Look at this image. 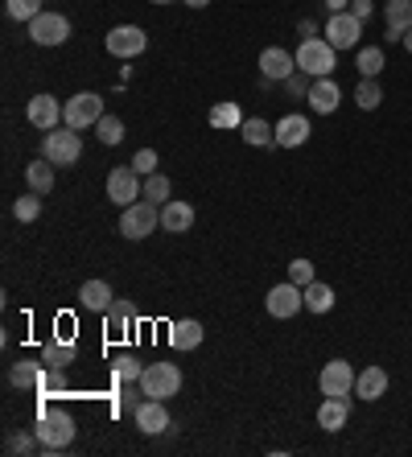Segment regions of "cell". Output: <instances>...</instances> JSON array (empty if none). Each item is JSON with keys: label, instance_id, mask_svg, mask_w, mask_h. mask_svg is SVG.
<instances>
[{"label": "cell", "instance_id": "obj_35", "mask_svg": "<svg viewBox=\"0 0 412 457\" xmlns=\"http://www.w3.org/2000/svg\"><path fill=\"white\" fill-rule=\"evenodd\" d=\"M9 383H12V387H37V383H42V371H37V362H12Z\"/></svg>", "mask_w": 412, "mask_h": 457}, {"label": "cell", "instance_id": "obj_12", "mask_svg": "<svg viewBox=\"0 0 412 457\" xmlns=\"http://www.w3.org/2000/svg\"><path fill=\"white\" fill-rule=\"evenodd\" d=\"M317 387L322 395H355V367L347 359H330L317 375Z\"/></svg>", "mask_w": 412, "mask_h": 457}, {"label": "cell", "instance_id": "obj_23", "mask_svg": "<svg viewBox=\"0 0 412 457\" xmlns=\"http://www.w3.org/2000/svg\"><path fill=\"white\" fill-rule=\"evenodd\" d=\"M202 338H206V330H202V321H194V318L174 321V326H169V342H174L177 351H198Z\"/></svg>", "mask_w": 412, "mask_h": 457}, {"label": "cell", "instance_id": "obj_6", "mask_svg": "<svg viewBox=\"0 0 412 457\" xmlns=\"http://www.w3.org/2000/svg\"><path fill=\"white\" fill-rule=\"evenodd\" d=\"M103 116H108V112H103V96H95V91H78V96L66 99L62 124H70V128L83 132V128H95Z\"/></svg>", "mask_w": 412, "mask_h": 457}, {"label": "cell", "instance_id": "obj_44", "mask_svg": "<svg viewBox=\"0 0 412 457\" xmlns=\"http://www.w3.org/2000/svg\"><path fill=\"white\" fill-rule=\"evenodd\" d=\"M404 50H408V54H412V29H408V33H404Z\"/></svg>", "mask_w": 412, "mask_h": 457}, {"label": "cell", "instance_id": "obj_22", "mask_svg": "<svg viewBox=\"0 0 412 457\" xmlns=\"http://www.w3.org/2000/svg\"><path fill=\"white\" fill-rule=\"evenodd\" d=\"M383 21H388V42H404V33L412 29V0H388Z\"/></svg>", "mask_w": 412, "mask_h": 457}, {"label": "cell", "instance_id": "obj_10", "mask_svg": "<svg viewBox=\"0 0 412 457\" xmlns=\"http://www.w3.org/2000/svg\"><path fill=\"white\" fill-rule=\"evenodd\" d=\"M29 42L33 46H66L70 42V21L62 12H42L29 21Z\"/></svg>", "mask_w": 412, "mask_h": 457}, {"label": "cell", "instance_id": "obj_8", "mask_svg": "<svg viewBox=\"0 0 412 457\" xmlns=\"http://www.w3.org/2000/svg\"><path fill=\"white\" fill-rule=\"evenodd\" d=\"M264 309H268L272 318H281V321L297 318V313L305 309V288L293 285V280H284V285H272L268 297H264Z\"/></svg>", "mask_w": 412, "mask_h": 457}, {"label": "cell", "instance_id": "obj_11", "mask_svg": "<svg viewBox=\"0 0 412 457\" xmlns=\"http://www.w3.org/2000/svg\"><path fill=\"white\" fill-rule=\"evenodd\" d=\"M325 42L334 46V50H355V42L363 37V21H358L355 12H330V21H325Z\"/></svg>", "mask_w": 412, "mask_h": 457}, {"label": "cell", "instance_id": "obj_43", "mask_svg": "<svg viewBox=\"0 0 412 457\" xmlns=\"http://www.w3.org/2000/svg\"><path fill=\"white\" fill-rule=\"evenodd\" d=\"M182 4H190V9H206L210 0H182Z\"/></svg>", "mask_w": 412, "mask_h": 457}, {"label": "cell", "instance_id": "obj_17", "mask_svg": "<svg viewBox=\"0 0 412 457\" xmlns=\"http://www.w3.org/2000/svg\"><path fill=\"white\" fill-rule=\"evenodd\" d=\"M347 416H350V395H325L322 408H317V428L338 433V428H347Z\"/></svg>", "mask_w": 412, "mask_h": 457}, {"label": "cell", "instance_id": "obj_39", "mask_svg": "<svg viewBox=\"0 0 412 457\" xmlns=\"http://www.w3.org/2000/svg\"><path fill=\"white\" fill-rule=\"evenodd\" d=\"M132 170L141 173V178L157 173V149H141V153H136V157H132Z\"/></svg>", "mask_w": 412, "mask_h": 457}, {"label": "cell", "instance_id": "obj_7", "mask_svg": "<svg viewBox=\"0 0 412 457\" xmlns=\"http://www.w3.org/2000/svg\"><path fill=\"white\" fill-rule=\"evenodd\" d=\"M108 198L124 211V206H132V203H141L144 198V178L132 165H116V170L108 173Z\"/></svg>", "mask_w": 412, "mask_h": 457}, {"label": "cell", "instance_id": "obj_20", "mask_svg": "<svg viewBox=\"0 0 412 457\" xmlns=\"http://www.w3.org/2000/svg\"><path fill=\"white\" fill-rule=\"evenodd\" d=\"M190 227H194V206H190V203H177V198H169V203L161 206V231L185 235Z\"/></svg>", "mask_w": 412, "mask_h": 457}, {"label": "cell", "instance_id": "obj_31", "mask_svg": "<svg viewBox=\"0 0 412 457\" xmlns=\"http://www.w3.org/2000/svg\"><path fill=\"white\" fill-rule=\"evenodd\" d=\"M355 104L363 107V112H375V107L383 104V87L375 83V79H363V83L355 87Z\"/></svg>", "mask_w": 412, "mask_h": 457}, {"label": "cell", "instance_id": "obj_37", "mask_svg": "<svg viewBox=\"0 0 412 457\" xmlns=\"http://www.w3.org/2000/svg\"><path fill=\"white\" fill-rule=\"evenodd\" d=\"M210 124H215V128H239L243 120H239V107L235 104H218V107H210Z\"/></svg>", "mask_w": 412, "mask_h": 457}, {"label": "cell", "instance_id": "obj_1", "mask_svg": "<svg viewBox=\"0 0 412 457\" xmlns=\"http://www.w3.org/2000/svg\"><path fill=\"white\" fill-rule=\"evenodd\" d=\"M293 58H297V71L309 79H330L338 66V50L325 37H301Z\"/></svg>", "mask_w": 412, "mask_h": 457}, {"label": "cell", "instance_id": "obj_25", "mask_svg": "<svg viewBox=\"0 0 412 457\" xmlns=\"http://www.w3.org/2000/svg\"><path fill=\"white\" fill-rule=\"evenodd\" d=\"M54 170L58 165H50V161H33V165H25V186H29L33 194H50L54 190Z\"/></svg>", "mask_w": 412, "mask_h": 457}, {"label": "cell", "instance_id": "obj_19", "mask_svg": "<svg viewBox=\"0 0 412 457\" xmlns=\"http://www.w3.org/2000/svg\"><path fill=\"white\" fill-rule=\"evenodd\" d=\"M116 293H111L108 280H87V285H78V305L87 309V313H108Z\"/></svg>", "mask_w": 412, "mask_h": 457}, {"label": "cell", "instance_id": "obj_27", "mask_svg": "<svg viewBox=\"0 0 412 457\" xmlns=\"http://www.w3.org/2000/svg\"><path fill=\"white\" fill-rule=\"evenodd\" d=\"M305 309H309V313H317V318H322V313H330V309H334V288L322 285V280L305 285Z\"/></svg>", "mask_w": 412, "mask_h": 457}, {"label": "cell", "instance_id": "obj_36", "mask_svg": "<svg viewBox=\"0 0 412 457\" xmlns=\"http://www.w3.org/2000/svg\"><path fill=\"white\" fill-rule=\"evenodd\" d=\"M12 214H17V219H21V223H33V219H37V214H42V194H21V198H17V203H12Z\"/></svg>", "mask_w": 412, "mask_h": 457}, {"label": "cell", "instance_id": "obj_14", "mask_svg": "<svg viewBox=\"0 0 412 457\" xmlns=\"http://www.w3.org/2000/svg\"><path fill=\"white\" fill-rule=\"evenodd\" d=\"M62 116H66V104H58L54 96H33L29 99V107H25V120H29L33 128H42V132H54L58 124H62Z\"/></svg>", "mask_w": 412, "mask_h": 457}, {"label": "cell", "instance_id": "obj_15", "mask_svg": "<svg viewBox=\"0 0 412 457\" xmlns=\"http://www.w3.org/2000/svg\"><path fill=\"white\" fill-rule=\"evenodd\" d=\"M260 75L264 83H289L297 75V58L289 50H281V46H268L260 54Z\"/></svg>", "mask_w": 412, "mask_h": 457}, {"label": "cell", "instance_id": "obj_29", "mask_svg": "<svg viewBox=\"0 0 412 457\" xmlns=\"http://www.w3.org/2000/svg\"><path fill=\"white\" fill-rule=\"evenodd\" d=\"M355 66H358V75L363 79H375L383 66H388V58H383L380 46H363V50L355 54Z\"/></svg>", "mask_w": 412, "mask_h": 457}, {"label": "cell", "instance_id": "obj_41", "mask_svg": "<svg viewBox=\"0 0 412 457\" xmlns=\"http://www.w3.org/2000/svg\"><path fill=\"white\" fill-rule=\"evenodd\" d=\"M350 12H355L358 21H367L371 12H375V4H371V0H350Z\"/></svg>", "mask_w": 412, "mask_h": 457}, {"label": "cell", "instance_id": "obj_5", "mask_svg": "<svg viewBox=\"0 0 412 457\" xmlns=\"http://www.w3.org/2000/svg\"><path fill=\"white\" fill-rule=\"evenodd\" d=\"M141 392L149 400H174L182 392V367L177 362H144Z\"/></svg>", "mask_w": 412, "mask_h": 457}, {"label": "cell", "instance_id": "obj_34", "mask_svg": "<svg viewBox=\"0 0 412 457\" xmlns=\"http://www.w3.org/2000/svg\"><path fill=\"white\" fill-rule=\"evenodd\" d=\"M4 12H9L12 21H25L29 25L33 17H42V0H4Z\"/></svg>", "mask_w": 412, "mask_h": 457}, {"label": "cell", "instance_id": "obj_2", "mask_svg": "<svg viewBox=\"0 0 412 457\" xmlns=\"http://www.w3.org/2000/svg\"><path fill=\"white\" fill-rule=\"evenodd\" d=\"M42 157L50 161V165H58V170H70V165H78V157H83V137H78V128L58 124L54 132H45Z\"/></svg>", "mask_w": 412, "mask_h": 457}, {"label": "cell", "instance_id": "obj_42", "mask_svg": "<svg viewBox=\"0 0 412 457\" xmlns=\"http://www.w3.org/2000/svg\"><path fill=\"white\" fill-rule=\"evenodd\" d=\"M350 0H325V12H347Z\"/></svg>", "mask_w": 412, "mask_h": 457}, {"label": "cell", "instance_id": "obj_3", "mask_svg": "<svg viewBox=\"0 0 412 457\" xmlns=\"http://www.w3.org/2000/svg\"><path fill=\"white\" fill-rule=\"evenodd\" d=\"M37 441H42L45 453H58V449H66L70 441H75V416L62 412V408H45L42 416H37Z\"/></svg>", "mask_w": 412, "mask_h": 457}, {"label": "cell", "instance_id": "obj_38", "mask_svg": "<svg viewBox=\"0 0 412 457\" xmlns=\"http://www.w3.org/2000/svg\"><path fill=\"white\" fill-rule=\"evenodd\" d=\"M289 280H293V285H314V264H309V260H293V264H289Z\"/></svg>", "mask_w": 412, "mask_h": 457}, {"label": "cell", "instance_id": "obj_21", "mask_svg": "<svg viewBox=\"0 0 412 457\" xmlns=\"http://www.w3.org/2000/svg\"><path fill=\"white\" fill-rule=\"evenodd\" d=\"M355 395L358 400H380V395H388V371L383 367H363V371L355 375Z\"/></svg>", "mask_w": 412, "mask_h": 457}, {"label": "cell", "instance_id": "obj_28", "mask_svg": "<svg viewBox=\"0 0 412 457\" xmlns=\"http://www.w3.org/2000/svg\"><path fill=\"white\" fill-rule=\"evenodd\" d=\"M42 362L50 367V371H62V367H70L75 362V342H45V351H42Z\"/></svg>", "mask_w": 412, "mask_h": 457}, {"label": "cell", "instance_id": "obj_30", "mask_svg": "<svg viewBox=\"0 0 412 457\" xmlns=\"http://www.w3.org/2000/svg\"><path fill=\"white\" fill-rule=\"evenodd\" d=\"M111 375H116L119 383H141V375H144V362L136 359V354H119V359L111 362Z\"/></svg>", "mask_w": 412, "mask_h": 457}, {"label": "cell", "instance_id": "obj_33", "mask_svg": "<svg viewBox=\"0 0 412 457\" xmlns=\"http://www.w3.org/2000/svg\"><path fill=\"white\" fill-rule=\"evenodd\" d=\"M169 194H174V186H169V178H165V173H149V178H144V198H149V203L165 206V203H169Z\"/></svg>", "mask_w": 412, "mask_h": 457}, {"label": "cell", "instance_id": "obj_9", "mask_svg": "<svg viewBox=\"0 0 412 457\" xmlns=\"http://www.w3.org/2000/svg\"><path fill=\"white\" fill-rule=\"evenodd\" d=\"M103 46H108L111 58H141L149 50V33L141 25H116V29H108V42Z\"/></svg>", "mask_w": 412, "mask_h": 457}, {"label": "cell", "instance_id": "obj_4", "mask_svg": "<svg viewBox=\"0 0 412 457\" xmlns=\"http://www.w3.org/2000/svg\"><path fill=\"white\" fill-rule=\"evenodd\" d=\"M157 227H161V206L149 203V198H141V203H132L119 211V235L132 239V244H136V239H149Z\"/></svg>", "mask_w": 412, "mask_h": 457}, {"label": "cell", "instance_id": "obj_13", "mask_svg": "<svg viewBox=\"0 0 412 457\" xmlns=\"http://www.w3.org/2000/svg\"><path fill=\"white\" fill-rule=\"evenodd\" d=\"M132 420H136V428H141L144 436H161L165 428H174V420L165 412V400H149V395L132 408Z\"/></svg>", "mask_w": 412, "mask_h": 457}, {"label": "cell", "instance_id": "obj_24", "mask_svg": "<svg viewBox=\"0 0 412 457\" xmlns=\"http://www.w3.org/2000/svg\"><path fill=\"white\" fill-rule=\"evenodd\" d=\"M239 137H243V145L268 149V145H276V124H268V120H243V124H239Z\"/></svg>", "mask_w": 412, "mask_h": 457}, {"label": "cell", "instance_id": "obj_32", "mask_svg": "<svg viewBox=\"0 0 412 457\" xmlns=\"http://www.w3.org/2000/svg\"><path fill=\"white\" fill-rule=\"evenodd\" d=\"M95 137H99V145H108V149H111V145H119L128 132H124V120H119V116H103L95 124Z\"/></svg>", "mask_w": 412, "mask_h": 457}, {"label": "cell", "instance_id": "obj_45", "mask_svg": "<svg viewBox=\"0 0 412 457\" xmlns=\"http://www.w3.org/2000/svg\"><path fill=\"white\" fill-rule=\"evenodd\" d=\"M152 4H174V0H152Z\"/></svg>", "mask_w": 412, "mask_h": 457}, {"label": "cell", "instance_id": "obj_40", "mask_svg": "<svg viewBox=\"0 0 412 457\" xmlns=\"http://www.w3.org/2000/svg\"><path fill=\"white\" fill-rule=\"evenodd\" d=\"M4 449H9V453H33V449H42V441H37V433H25V436H9V441H4Z\"/></svg>", "mask_w": 412, "mask_h": 457}, {"label": "cell", "instance_id": "obj_18", "mask_svg": "<svg viewBox=\"0 0 412 457\" xmlns=\"http://www.w3.org/2000/svg\"><path fill=\"white\" fill-rule=\"evenodd\" d=\"M309 116H284V120H276V145L281 149H301L305 140H309Z\"/></svg>", "mask_w": 412, "mask_h": 457}, {"label": "cell", "instance_id": "obj_26", "mask_svg": "<svg viewBox=\"0 0 412 457\" xmlns=\"http://www.w3.org/2000/svg\"><path fill=\"white\" fill-rule=\"evenodd\" d=\"M103 318H108V334H111V338H119V334H128V330H132V318H136V309H132V301L116 297Z\"/></svg>", "mask_w": 412, "mask_h": 457}, {"label": "cell", "instance_id": "obj_16", "mask_svg": "<svg viewBox=\"0 0 412 457\" xmlns=\"http://www.w3.org/2000/svg\"><path fill=\"white\" fill-rule=\"evenodd\" d=\"M305 104H309V112H314V116H334L338 104H342V87L334 83V75H330V79H314V83H309Z\"/></svg>", "mask_w": 412, "mask_h": 457}]
</instances>
